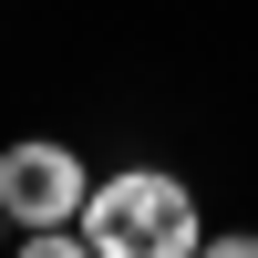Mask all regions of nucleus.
I'll list each match as a JSON object with an SVG mask.
<instances>
[{"label": "nucleus", "instance_id": "7ed1b4c3", "mask_svg": "<svg viewBox=\"0 0 258 258\" xmlns=\"http://www.w3.org/2000/svg\"><path fill=\"white\" fill-rule=\"evenodd\" d=\"M207 258H258V227H207Z\"/></svg>", "mask_w": 258, "mask_h": 258}, {"label": "nucleus", "instance_id": "20e7f679", "mask_svg": "<svg viewBox=\"0 0 258 258\" xmlns=\"http://www.w3.org/2000/svg\"><path fill=\"white\" fill-rule=\"evenodd\" d=\"M11 238H21V227H11V207H0V248H11Z\"/></svg>", "mask_w": 258, "mask_h": 258}, {"label": "nucleus", "instance_id": "f257e3e1", "mask_svg": "<svg viewBox=\"0 0 258 258\" xmlns=\"http://www.w3.org/2000/svg\"><path fill=\"white\" fill-rule=\"evenodd\" d=\"M83 248L93 258H207V207L176 165H114L83 197Z\"/></svg>", "mask_w": 258, "mask_h": 258}, {"label": "nucleus", "instance_id": "f03ea898", "mask_svg": "<svg viewBox=\"0 0 258 258\" xmlns=\"http://www.w3.org/2000/svg\"><path fill=\"white\" fill-rule=\"evenodd\" d=\"M83 197H93L83 145H62V135H11L0 145V207H11V227H73Z\"/></svg>", "mask_w": 258, "mask_h": 258}]
</instances>
